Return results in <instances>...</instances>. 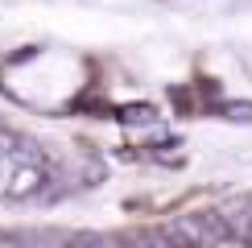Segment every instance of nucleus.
Returning a JSON list of instances; mask_svg holds the SVG:
<instances>
[{
	"label": "nucleus",
	"mask_w": 252,
	"mask_h": 248,
	"mask_svg": "<svg viewBox=\"0 0 252 248\" xmlns=\"http://www.w3.org/2000/svg\"><path fill=\"white\" fill-rule=\"evenodd\" d=\"M170 232H174L182 244H190V248H215V244L232 240V236H227V223L219 219V211L182 215V219H174V223H170Z\"/></svg>",
	"instance_id": "nucleus-1"
},
{
	"label": "nucleus",
	"mask_w": 252,
	"mask_h": 248,
	"mask_svg": "<svg viewBox=\"0 0 252 248\" xmlns=\"http://www.w3.org/2000/svg\"><path fill=\"white\" fill-rule=\"evenodd\" d=\"M46 186V170L41 165H17V174L8 178V199H29Z\"/></svg>",
	"instance_id": "nucleus-2"
},
{
	"label": "nucleus",
	"mask_w": 252,
	"mask_h": 248,
	"mask_svg": "<svg viewBox=\"0 0 252 248\" xmlns=\"http://www.w3.org/2000/svg\"><path fill=\"white\" fill-rule=\"evenodd\" d=\"M136 244L141 248H190V244L178 240L170 227H145V232H136Z\"/></svg>",
	"instance_id": "nucleus-3"
},
{
	"label": "nucleus",
	"mask_w": 252,
	"mask_h": 248,
	"mask_svg": "<svg viewBox=\"0 0 252 248\" xmlns=\"http://www.w3.org/2000/svg\"><path fill=\"white\" fill-rule=\"evenodd\" d=\"M120 120H128V124H149V120H157V108L153 103H128V108H120Z\"/></svg>",
	"instance_id": "nucleus-4"
},
{
	"label": "nucleus",
	"mask_w": 252,
	"mask_h": 248,
	"mask_svg": "<svg viewBox=\"0 0 252 248\" xmlns=\"http://www.w3.org/2000/svg\"><path fill=\"white\" fill-rule=\"evenodd\" d=\"M17 149H21V132L0 128V157H17Z\"/></svg>",
	"instance_id": "nucleus-5"
},
{
	"label": "nucleus",
	"mask_w": 252,
	"mask_h": 248,
	"mask_svg": "<svg viewBox=\"0 0 252 248\" xmlns=\"http://www.w3.org/2000/svg\"><path fill=\"white\" fill-rule=\"evenodd\" d=\"M219 112H223L227 120H252V103H223Z\"/></svg>",
	"instance_id": "nucleus-6"
}]
</instances>
